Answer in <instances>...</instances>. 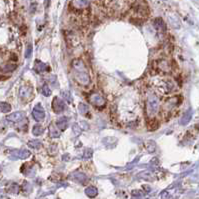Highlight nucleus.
Returning a JSON list of instances; mask_svg holds the SVG:
<instances>
[{"label": "nucleus", "mask_w": 199, "mask_h": 199, "mask_svg": "<svg viewBox=\"0 0 199 199\" xmlns=\"http://www.w3.org/2000/svg\"><path fill=\"white\" fill-rule=\"evenodd\" d=\"M73 67L75 68L77 75H76V79L78 80L79 83H81L83 85H87L90 82V78H89L88 74L86 73L84 65L80 60H75L73 62Z\"/></svg>", "instance_id": "nucleus-1"}, {"label": "nucleus", "mask_w": 199, "mask_h": 199, "mask_svg": "<svg viewBox=\"0 0 199 199\" xmlns=\"http://www.w3.org/2000/svg\"><path fill=\"white\" fill-rule=\"evenodd\" d=\"M133 11L139 17L142 16L144 18H146L149 15V7H148L145 0H136L134 4H133Z\"/></svg>", "instance_id": "nucleus-2"}, {"label": "nucleus", "mask_w": 199, "mask_h": 199, "mask_svg": "<svg viewBox=\"0 0 199 199\" xmlns=\"http://www.w3.org/2000/svg\"><path fill=\"white\" fill-rule=\"evenodd\" d=\"M159 108V100L156 95L149 94L147 98V112L149 116H154Z\"/></svg>", "instance_id": "nucleus-3"}, {"label": "nucleus", "mask_w": 199, "mask_h": 199, "mask_svg": "<svg viewBox=\"0 0 199 199\" xmlns=\"http://www.w3.org/2000/svg\"><path fill=\"white\" fill-rule=\"evenodd\" d=\"M157 87H158V90L161 92V93L168 94L174 90L175 84H174V82L170 79H162L159 81Z\"/></svg>", "instance_id": "nucleus-4"}, {"label": "nucleus", "mask_w": 199, "mask_h": 199, "mask_svg": "<svg viewBox=\"0 0 199 199\" xmlns=\"http://www.w3.org/2000/svg\"><path fill=\"white\" fill-rule=\"evenodd\" d=\"M91 0H72V6L76 9H85L89 6Z\"/></svg>", "instance_id": "nucleus-5"}, {"label": "nucleus", "mask_w": 199, "mask_h": 199, "mask_svg": "<svg viewBox=\"0 0 199 199\" xmlns=\"http://www.w3.org/2000/svg\"><path fill=\"white\" fill-rule=\"evenodd\" d=\"M33 116L37 121H41V120L44 119V117H45V113H44L42 106H41L40 104L35 106L34 111H33Z\"/></svg>", "instance_id": "nucleus-6"}, {"label": "nucleus", "mask_w": 199, "mask_h": 199, "mask_svg": "<svg viewBox=\"0 0 199 199\" xmlns=\"http://www.w3.org/2000/svg\"><path fill=\"white\" fill-rule=\"evenodd\" d=\"M20 97L22 99H30L32 98V88L28 87V86H24V87L20 88Z\"/></svg>", "instance_id": "nucleus-7"}, {"label": "nucleus", "mask_w": 199, "mask_h": 199, "mask_svg": "<svg viewBox=\"0 0 199 199\" xmlns=\"http://www.w3.org/2000/svg\"><path fill=\"white\" fill-rule=\"evenodd\" d=\"M153 25H154V27L156 28V30L159 32H164L166 30L165 23L161 18H156L153 21Z\"/></svg>", "instance_id": "nucleus-8"}, {"label": "nucleus", "mask_w": 199, "mask_h": 199, "mask_svg": "<svg viewBox=\"0 0 199 199\" xmlns=\"http://www.w3.org/2000/svg\"><path fill=\"white\" fill-rule=\"evenodd\" d=\"M52 108L56 113H59V112H61L64 109L63 102L60 99H58V98H55L54 101L52 102Z\"/></svg>", "instance_id": "nucleus-9"}, {"label": "nucleus", "mask_w": 199, "mask_h": 199, "mask_svg": "<svg viewBox=\"0 0 199 199\" xmlns=\"http://www.w3.org/2000/svg\"><path fill=\"white\" fill-rule=\"evenodd\" d=\"M24 117V114L22 112H15V113H12L7 116V120L11 121V122H19L21 121Z\"/></svg>", "instance_id": "nucleus-10"}, {"label": "nucleus", "mask_w": 199, "mask_h": 199, "mask_svg": "<svg viewBox=\"0 0 199 199\" xmlns=\"http://www.w3.org/2000/svg\"><path fill=\"white\" fill-rule=\"evenodd\" d=\"M91 102L93 103L94 105H96V106H101V105H104V104H105L104 98H103L102 96H100V95H98V94L92 95Z\"/></svg>", "instance_id": "nucleus-11"}, {"label": "nucleus", "mask_w": 199, "mask_h": 199, "mask_svg": "<svg viewBox=\"0 0 199 199\" xmlns=\"http://www.w3.org/2000/svg\"><path fill=\"white\" fill-rule=\"evenodd\" d=\"M191 116H192V110H189L188 112H186V113L183 115L182 118H181L180 123L182 124V125H185V124H187L190 121Z\"/></svg>", "instance_id": "nucleus-12"}, {"label": "nucleus", "mask_w": 199, "mask_h": 199, "mask_svg": "<svg viewBox=\"0 0 199 199\" xmlns=\"http://www.w3.org/2000/svg\"><path fill=\"white\" fill-rule=\"evenodd\" d=\"M15 155H16V157H18V158L25 159V158H27V157H29L30 152L27 150H21V151H18L17 153H15Z\"/></svg>", "instance_id": "nucleus-13"}, {"label": "nucleus", "mask_w": 199, "mask_h": 199, "mask_svg": "<svg viewBox=\"0 0 199 199\" xmlns=\"http://www.w3.org/2000/svg\"><path fill=\"white\" fill-rule=\"evenodd\" d=\"M158 126H159V123L157 122L155 119H152L148 122V128H149L150 130H156L157 128H158Z\"/></svg>", "instance_id": "nucleus-14"}, {"label": "nucleus", "mask_w": 199, "mask_h": 199, "mask_svg": "<svg viewBox=\"0 0 199 199\" xmlns=\"http://www.w3.org/2000/svg\"><path fill=\"white\" fill-rule=\"evenodd\" d=\"M11 110V107L9 104H7V103H1L0 104V111L3 112V113H7V112H9Z\"/></svg>", "instance_id": "nucleus-15"}, {"label": "nucleus", "mask_w": 199, "mask_h": 199, "mask_svg": "<svg viewBox=\"0 0 199 199\" xmlns=\"http://www.w3.org/2000/svg\"><path fill=\"white\" fill-rule=\"evenodd\" d=\"M43 133V127H41L40 125H35L34 129H33V134L34 135H40Z\"/></svg>", "instance_id": "nucleus-16"}, {"label": "nucleus", "mask_w": 199, "mask_h": 199, "mask_svg": "<svg viewBox=\"0 0 199 199\" xmlns=\"http://www.w3.org/2000/svg\"><path fill=\"white\" fill-rule=\"evenodd\" d=\"M50 134H51L53 137H58L59 135H60V131H59V129H56L54 127L51 126V129H50Z\"/></svg>", "instance_id": "nucleus-17"}, {"label": "nucleus", "mask_w": 199, "mask_h": 199, "mask_svg": "<svg viewBox=\"0 0 199 199\" xmlns=\"http://www.w3.org/2000/svg\"><path fill=\"white\" fill-rule=\"evenodd\" d=\"M4 196H5V194L0 190V199H4Z\"/></svg>", "instance_id": "nucleus-18"}]
</instances>
